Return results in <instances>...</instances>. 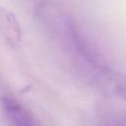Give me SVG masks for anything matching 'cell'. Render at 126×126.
<instances>
[{"mask_svg":"<svg viewBox=\"0 0 126 126\" xmlns=\"http://www.w3.org/2000/svg\"><path fill=\"white\" fill-rule=\"evenodd\" d=\"M0 36L10 48L18 49L22 44L21 25L15 14L3 6H0Z\"/></svg>","mask_w":126,"mask_h":126,"instance_id":"6da1fadb","label":"cell"},{"mask_svg":"<svg viewBox=\"0 0 126 126\" xmlns=\"http://www.w3.org/2000/svg\"><path fill=\"white\" fill-rule=\"evenodd\" d=\"M2 106L11 126H37L27 109L17 100L10 97H3Z\"/></svg>","mask_w":126,"mask_h":126,"instance_id":"7a4b0ae2","label":"cell"}]
</instances>
